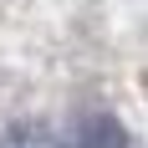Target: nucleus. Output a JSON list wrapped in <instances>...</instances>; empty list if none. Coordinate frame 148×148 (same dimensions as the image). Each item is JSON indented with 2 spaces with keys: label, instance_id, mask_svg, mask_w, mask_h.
Listing matches in <instances>:
<instances>
[{
  "label": "nucleus",
  "instance_id": "obj_1",
  "mask_svg": "<svg viewBox=\"0 0 148 148\" xmlns=\"http://www.w3.org/2000/svg\"><path fill=\"white\" fill-rule=\"evenodd\" d=\"M72 148H128V138H123L118 118L87 112V118H77V128H72Z\"/></svg>",
  "mask_w": 148,
  "mask_h": 148
},
{
  "label": "nucleus",
  "instance_id": "obj_2",
  "mask_svg": "<svg viewBox=\"0 0 148 148\" xmlns=\"http://www.w3.org/2000/svg\"><path fill=\"white\" fill-rule=\"evenodd\" d=\"M0 148H56V133L46 123H15L10 133L0 138Z\"/></svg>",
  "mask_w": 148,
  "mask_h": 148
}]
</instances>
